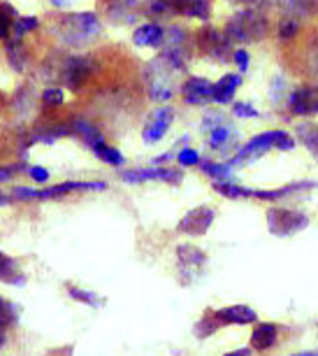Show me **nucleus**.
Returning a JSON list of instances; mask_svg holds the SVG:
<instances>
[{"label": "nucleus", "mask_w": 318, "mask_h": 356, "mask_svg": "<svg viewBox=\"0 0 318 356\" xmlns=\"http://www.w3.org/2000/svg\"><path fill=\"white\" fill-rule=\"evenodd\" d=\"M12 105H15V112L17 114H31L33 112V86L31 84H24L22 89L15 93V100H12Z\"/></svg>", "instance_id": "7c9ffc66"}, {"label": "nucleus", "mask_w": 318, "mask_h": 356, "mask_svg": "<svg viewBox=\"0 0 318 356\" xmlns=\"http://www.w3.org/2000/svg\"><path fill=\"white\" fill-rule=\"evenodd\" d=\"M5 56H8L10 68L15 70L17 75H22V72H26V68H28L31 58H28V49H26L22 38L10 35L8 40H5Z\"/></svg>", "instance_id": "4be33fe9"}, {"label": "nucleus", "mask_w": 318, "mask_h": 356, "mask_svg": "<svg viewBox=\"0 0 318 356\" xmlns=\"http://www.w3.org/2000/svg\"><path fill=\"white\" fill-rule=\"evenodd\" d=\"M49 3H51L56 10H67V8H72L74 3H79V0H49Z\"/></svg>", "instance_id": "a18cd8bd"}, {"label": "nucleus", "mask_w": 318, "mask_h": 356, "mask_svg": "<svg viewBox=\"0 0 318 356\" xmlns=\"http://www.w3.org/2000/svg\"><path fill=\"white\" fill-rule=\"evenodd\" d=\"M242 86V72H226L219 82L214 84L212 103L216 105H233L237 89Z\"/></svg>", "instance_id": "aec40b11"}, {"label": "nucleus", "mask_w": 318, "mask_h": 356, "mask_svg": "<svg viewBox=\"0 0 318 356\" xmlns=\"http://www.w3.org/2000/svg\"><path fill=\"white\" fill-rule=\"evenodd\" d=\"M276 340H279V328L269 324V321H262L251 333V349H256V352H269L276 345Z\"/></svg>", "instance_id": "b1692460"}, {"label": "nucleus", "mask_w": 318, "mask_h": 356, "mask_svg": "<svg viewBox=\"0 0 318 356\" xmlns=\"http://www.w3.org/2000/svg\"><path fill=\"white\" fill-rule=\"evenodd\" d=\"M216 221V210L209 205H195L179 219L177 231L188 238H202Z\"/></svg>", "instance_id": "9d476101"}, {"label": "nucleus", "mask_w": 318, "mask_h": 356, "mask_svg": "<svg viewBox=\"0 0 318 356\" xmlns=\"http://www.w3.org/2000/svg\"><path fill=\"white\" fill-rule=\"evenodd\" d=\"M12 203V196H8V193H3V189H0V207L10 205Z\"/></svg>", "instance_id": "8fccbe9b"}, {"label": "nucleus", "mask_w": 318, "mask_h": 356, "mask_svg": "<svg viewBox=\"0 0 318 356\" xmlns=\"http://www.w3.org/2000/svg\"><path fill=\"white\" fill-rule=\"evenodd\" d=\"M98 63L91 54H70L60 61L58 77L70 91H82L89 79L96 75Z\"/></svg>", "instance_id": "39448f33"}, {"label": "nucleus", "mask_w": 318, "mask_h": 356, "mask_svg": "<svg viewBox=\"0 0 318 356\" xmlns=\"http://www.w3.org/2000/svg\"><path fill=\"white\" fill-rule=\"evenodd\" d=\"M177 161L181 168H195V165H200L202 156L198 154V149H193V147H184V149L177 152Z\"/></svg>", "instance_id": "4c0bfd02"}, {"label": "nucleus", "mask_w": 318, "mask_h": 356, "mask_svg": "<svg viewBox=\"0 0 318 356\" xmlns=\"http://www.w3.org/2000/svg\"><path fill=\"white\" fill-rule=\"evenodd\" d=\"M283 131H265V133H258V136H253L249 143H244L237 149L233 156L228 159V163L233 168H240V165H246L251 163V161H258L260 156H265L269 149H276V143H279Z\"/></svg>", "instance_id": "6e6552de"}, {"label": "nucleus", "mask_w": 318, "mask_h": 356, "mask_svg": "<svg viewBox=\"0 0 318 356\" xmlns=\"http://www.w3.org/2000/svg\"><path fill=\"white\" fill-rule=\"evenodd\" d=\"M219 324H216V319H214V314H212V310H207L205 312V317H200V321L195 324V328H193V333H195V338L198 340H205V338H209V335H214L216 331H219Z\"/></svg>", "instance_id": "2f4dec72"}, {"label": "nucleus", "mask_w": 318, "mask_h": 356, "mask_svg": "<svg viewBox=\"0 0 318 356\" xmlns=\"http://www.w3.org/2000/svg\"><path fill=\"white\" fill-rule=\"evenodd\" d=\"M283 89H286V77L283 75H274V79H272V86H269V98L272 100H279L281 96H283Z\"/></svg>", "instance_id": "c03bdc74"}, {"label": "nucleus", "mask_w": 318, "mask_h": 356, "mask_svg": "<svg viewBox=\"0 0 318 356\" xmlns=\"http://www.w3.org/2000/svg\"><path fill=\"white\" fill-rule=\"evenodd\" d=\"M179 93H181V98H184L186 105H191V107H205V105L212 103L214 84L209 82L207 77L191 75V77H186L184 82H181Z\"/></svg>", "instance_id": "9b49d317"}, {"label": "nucleus", "mask_w": 318, "mask_h": 356, "mask_svg": "<svg viewBox=\"0 0 318 356\" xmlns=\"http://www.w3.org/2000/svg\"><path fill=\"white\" fill-rule=\"evenodd\" d=\"M107 182H60L53 186H44V189H31V186H15L12 189V200H51V198H63L67 193L77 191H105Z\"/></svg>", "instance_id": "20e7f679"}, {"label": "nucleus", "mask_w": 318, "mask_h": 356, "mask_svg": "<svg viewBox=\"0 0 318 356\" xmlns=\"http://www.w3.org/2000/svg\"><path fill=\"white\" fill-rule=\"evenodd\" d=\"M251 352H253L251 347H242V349H235V352H228L223 356H251Z\"/></svg>", "instance_id": "de8ad7c7"}, {"label": "nucleus", "mask_w": 318, "mask_h": 356, "mask_svg": "<svg viewBox=\"0 0 318 356\" xmlns=\"http://www.w3.org/2000/svg\"><path fill=\"white\" fill-rule=\"evenodd\" d=\"M228 3H237V5H244V8H251V5H260V0H228Z\"/></svg>", "instance_id": "09e8293b"}, {"label": "nucleus", "mask_w": 318, "mask_h": 356, "mask_svg": "<svg viewBox=\"0 0 318 356\" xmlns=\"http://www.w3.org/2000/svg\"><path fill=\"white\" fill-rule=\"evenodd\" d=\"M288 110L295 117L318 114V86H297L288 93Z\"/></svg>", "instance_id": "f8f14e48"}, {"label": "nucleus", "mask_w": 318, "mask_h": 356, "mask_svg": "<svg viewBox=\"0 0 318 356\" xmlns=\"http://www.w3.org/2000/svg\"><path fill=\"white\" fill-rule=\"evenodd\" d=\"M140 0H103V10L107 19L117 24H133L137 19Z\"/></svg>", "instance_id": "f3484780"}, {"label": "nucleus", "mask_w": 318, "mask_h": 356, "mask_svg": "<svg viewBox=\"0 0 318 356\" xmlns=\"http://www.w3.org/2000/svg\"><path fill=\"white\" fill-rule=\"evenodd\" d=\"M96 156L103 161V163H107V165H112V168H121V165H126V156L121 154V149H117L114 145H107V140L105 143H100V145H96L91 149Z\"/></svg>", "instance_id": "c85d7f7f"}, {"label": "nucleus", "mask_w": 318, "mask_h": 356, "mask_svg": "<svg viewBox=\"0 0 318 356\" xmlns=\"http://www.w3.org/2000/svg\"><path fill=\"white\" fill-rule=\"evenodd\" d=\"M200 170L209 175V177L214 179V182H226V179L233 177V170L235 168L228 163V161H209V159H202L200 161Z\"/></svg>", "instance_id": "bb28decb"}, {"label": "nucleus", "mask_w": 318, "mask_h": 356, "mask_svg": "<svg viewBox=\"0 0 318 356\" xmlns=\"http://www.w3.org/2000/svg\"><path fill=\"white\" fill-rule=\"evenodd\" d=\"M226 122V114L223 112H205V117L200 119V129L205 131V133H209L214 129V126H219V124H223Z\"/></svg>", "instance_id": "ea45409f"}, {"label": "nucleus", "mask_w": 318, "mask_h": 356, "mask_svg": "<svg viewBox=\"0 0 318 356\" xmlns=\"http://www.w3.org/2000/svg\"><path fill=\"white\" fill-rule=\"evenodd\" d=\"M316 186H318V182L304 179V182L283 184V186H276V189H253L251 198L265 200V203H276V200H286L290 196H297V193H302V191H311V189H316Z\"/></svg>", "instance_id": "dca6fc26"}, {"label": "nucleus", "mask_w": 318, "mask_h": 356, "mask_svg": "<svg viewBox=\"0 0 318 356\" xmlns=\"http://www.w3.org/2000/svg\"><path fill=\"white\" fill-rule=\"evenodd\" d=\"M17 314H19V307L0 296V328H8L12 324H17V319H19Z\"/></svg>", "instance_id": "f704fd0d"}, {"label": "nucleus", "mask_w": 318, "mask_h": 356, "mask_svg": "<svg viewBox=\"0 0 318 356\" xmlns=\"http://www.w3.org/2000/svg\"><path fill=\"white\" fill-rule=\"evenodd\" d=\"M233 63L237 65V72H244L249 70V63H251V56H249V51L246 49H235L233 51Z\"/></svg>", "instance_id": "37998d69"}, {"label": "nucleus", "mask_w": 318, "mask_h": 356, "mask_svg": "<svg viewBox=\"0 0 318 356\" xmlns=\"http://www.w3.org/2000/svg\"><path fill=\"white\" fill-rule=\"evenodd\" d=\"M0 282L12 286H24L26 284V275L19 268V264L12 257H8L5 252H0Z\"/></svg>", "instance_id": "a878e982"}, {"label": "nucleus", "mask_w": 318, "mask_h": 356, "mask_svg": "<svg viewBox=\"0 0 318 356\" xmlns=\"http://www.w3.org/2000/svg\"><path fill=\"white\" fill-rule=\"evenodd\" d=\"M265 219H267V231L276 235V238H290V235L300 233L309 226L307 212L295 210V207L274 205L267 210Z\"/></svg>", "instance_id": "0eeeda50"}, {"label": "nucleus", "mask_w": 318, "mask_h": 356, "mask_svg": "<svg viewBox=\"0 0 318 356\" xmlns=\"http://www.w3.org/2000/svg\"><path fill=\"white\" fill-rule=\"evenodd\" d=\"M212 314L219 326H249L256 324V319H258L256 310L249 305H228L221 307V310H212Z\"/></svg>", "instance_id": "2eb2a0df"}, {"label": "nucleus", "mask_w": 318, "mask_h": 356, "mask_svg": "<svg viewBox=\"0 0 318 356\" xmlns=\"http://www.w3.org/2000/svg\"><path fill=\"white\" fill-rule=\"evenodd\" d=\"M174 72L177 70H174L160 54H158V58H153V61H149L144 65L149 100H153V103H167V100L174 96V86H172Z\"/></svg>", "instance_id": "7ed1b4c3"}, {"label": "nucleus", "mask_w": 318, "mask_h": 356, "mask_svg": "<svg viewBox=\"0 0 318 356\" xmlns=\"http://www.w3.org/2000/svg\"><path fill=\"white\" fill-rule=\"evenodd\" d=\"M165 40V26L156 24V22H147L140 24L133 33V44L135 47H151V49H160Z\"/></svg>", "instance_id": "a211bd4d"}, {"label": "nucleus", "mask_w": 318, "mask_h": 356, "mask_svg": "<svg viewBox=\"0 0 318 356\" xmlns=\"http://www.w3.org/2000/svg\"><path fill=\"white\" fill-rule=\"evenodd\" d=\"M174 17L184 19H198V22L207 24L212 19V3L209 0H172Z\"/></svg>", "instance_id": "6ab92c4d"}, {"label": "nucleus", "mask_w": 318, "mask_h": 356, "mask_svg": "<svg viewBox=\"0 0 318 356\" xmlns=\"http://www.w3.org/2000/svg\"><path fill=\"white\" fill-rule=\"evenodd\" d=\"M119 177L126 184H144V182H165L170 186H177L184 182V172L179 168H131V170H119Z\"/></svg>", "instance_id": "1a4fd4ad"}, {"label": "nucleus", "mask_w": 318, "mask_h": 356, "mask_svg": "<svg viewBox=\"0 0 318 356\" xmlns=\"http://www.w3.org/2000/svg\"><path fill=\"white\" fill-rule=\"evenodd\" d=\"M40 29V19L37 17H19L15 26H12V35L15 38H24L26 33Z\"/></svg>", "instance_id": "e433bc0d"}, {"label": "nucleus", "mask_w": 318, "mask_h": 356, "mask_svg": "<svg viewBox=\"0 0 318 356\" xmlns=\"http://www.w3.org/2000/svg\"><path fill=\"white\" fill-rule=\"evenodd\" d=\"M237 140H240V131H237L235 126L228 122V119L223 124L214 126V129L207 133V145L212 147L214 152H223V154L237 152V149H240Z\"/></svg>", "instance_id": "ddd939ff"}, {"label": "nucleus", "mask_w": 318, "mask_h": 356, "mask_svg": "<svg viewBox=\"0 0 318 356\" xmlns=\"http://www.w3.org/2000/svg\"><path fill=\"white\" fill-rule=\"evenodd\" d=\"M26 172V168L22 163H8V165H0V184L3 182H12L17 175Z\"/></svg>", "instance_id": "79ce46f5"}, {"label": "nucleus", "mask_w": 318, "mask_h": 356, "mask_svg": "<svg viewBox=\"0 0 318 356\" xmlns=\"http://www.w3.org/2000/svg\"><path fill=\"white\" fill-rule=\"evenodd\" d=\"M214 191L230 200H244V198H251V193H253V189L235 184V182H230V179H226V182H214Z\"/></svg>", "instance_id": "c756f323"}, {"label": "nucleus", "mask_w": 318, "mask_h": 356, "mask_svg": "<svg viewBox=\"0 0 318 356\" xmlns=\"http://www.w3.org/2000/svg\"><path fill=\"white\" fill-rule=\"evenodd\" d=\"M40 100H42L44 107H60L65 103V93L63 89H58V86H47V89L40 93Z\"/></svg>", "instance_id": "c9c22d12"}, {"label": "nucleus", "mask_w": 318, "mask_h": 356, "mask_svg": "<svg viewBox=\"0 0 318 356\" xmlns=\"http://www.w3.org/2000/svg\"><path fill=\"white\" fill-rule=\"evenodd\" d=\"M174 122V110L172 107H158V110H153L151 114V122L144 126V131H142V138H144V143L153 145L158 143V140H163L167 136V131H170V126Z\"/></svg>", "instance_id": "4468645a"}, {"label": "nucleus", "mask_w": 318, "mask_h": 356, "mask_svg": "<svg viewBox=\"0 0 318 356\" xmlns=\"http://www.w3.org/2000/svg\"><path fill=\"white\" fill-rule=\"evenodd\" d=\"M297 33H300V22H297V19L283 17L279 22V26H276V35H279L281 42H290V40H295Z\"/></svg>", "instance_id": "72a5a7b5"}, {"label": "nucleus", "mask_w": 318, "mask_h": 356, "mask_svg": "<svg viewBox=\"0 0 318 356\" xmlns=\"http://www.w3.org/2000/svg\"><path fill=\"white\" fill-rule=\"evenodd\" d=\"M172 159H174V154L172 152H165V154H160V156L153 159V165H165V163H170Z\"/></svg>", "instance_id": "49530a36"}, {"label": "nucleus", "mask_w": 318, "mask_h": 356, "mask_svg": "<svg viewBox=\"0 0 318 356\" xmlns=\"http://www.w3.org/2000/svg\"><path fill=\"white\" fill-rule=\"evenodd\" d=\"M3 342H5V333H3V328H0V347H3Z\"/></svg>", "instance_id": "603ef678"}, {"label": "nucleus", "mask_w": 318, "mask_h": 356, "mask_svg": "<svg viewBox=\"0 0 318 356\" xmlns=\"http://www.w3.org/2000/svg\"><path fill=\"white\" fill-rule=\"evenodd\" d=\"M295 138L307 147L311 156L318 159V126L316 124H309V122L297 124L295 126Z\"/></svg>", "instance_id": "cd10ccee"}, {"label": "nucleus", "mask_w": 318, "mask_h": 356, "mask_svg": "<svg viewBox=\"0 0 318 356\" xmlns=\"http://www.w3.org/2000/svg\"><path fill=\"white\" fill-rule=\"evenodd\" d=\"M49 31L67 47H89L103 35V24L96 12H70L53 19Z\"/></svg>", "instance_id": "f257e3e1"}, {"label": "nucleus", "mask_w": 318, "mask_h": 356, "mask_svg": "<svg viewBox=\"0 0 318 356\" xmlns=\"http://www.w3.org/2000/svg\"><path fill=\"white\" fill-rule=\"evenodd\" d=\"M177 261H179L181 270H200V268L207 266V254L195 245H179Z\"/></svg>", "instance_id": "393cba45"}, {"label": "nucleus", "mask_w": 318, "mask_h": 356, "mask_svg": "<svg viewBox=\"0 0 318 356\" xmlns=\"http://www.w3.org/2000/svg\"><path fill=\"white\" fill-rule=\"evenodd\" d=\"M67 293H70V298L77 300V303H84V305H91V307L103 305V298H100L98 293L86 291V289H82V286H67Z\"/></svg>", "instance_id": "473e14b6"}, {"label": "nucleus", "mask_w": 318, "mask_h": 356, "mask_svg": "<svg viewBox=\"0 0 318 356\" xmlns=\"http://www.w3.org/2000/svg\"><path fill=\"white\" fill-rule=\"evenodd\" d=\"M70 124H72V133L79 140H82V143L89 147V149H93V147L100 145V143H105L103 131H100L93 122H89L86 117H72Z\"/></svg>", "instance_id": "5701e85b"}, {"label": "nucleus", "mask_w": 318, "mask_h": 356, "mask_svg": "<svg viewBox=\"0 0 318 356\" xmlns=\"http://www.w3.org/2000/svg\"><path fill=\"white\" fill-rule=\"evenodd\" d=\"M293 356H318V354H314V352H300V354H293Z\"/></svg>", "instance_id": "3c124183"}, {"label": "nucleus", "mask_w": 318, "mask_h": 356, "mask_svg": "<svg viewBox=\"0 0 318 356\" xmlns=\"http://www.w3.org/2000/svg\"><path fill=\"white\" fill-rule=\"evenodd\" d=\"M233 114L237 119H258L260 112L256 110V107L251 103H244V100H233Z\"/></svg>", "instance_id": "58836bf2"}, {"label": "nucleus", "mask_w": 318, "mask_h": 356, "mask_svg": "<svg viewBox=\"0 0 318 356\" xmlns=\"http://www.w3.org/2000/svg\"><path fill=\"white\" fill-rule=\"evenodd\" d=\"M274 3L283 17L297 19V22H307L318 12V0H274Z\"/></svg>", "instance_id": "412c9836"}, {"label": "nucleus", "mask_w": 318, "mask_h": 356, "mask_svg": "<svg viewBox=\"0 0 318 356\" xmlns=\"http://www.w3.org/2000/svg\"><path fill=\"white\" fill-rule=\"evenodd\" d=\"M26 175H28L33 182H37V184H47L51 179V172L47 170L44 165H28L26 168Z\"/></svg>", "instance_id": "a19ab883"}, {"label": "nucleus", "mask_w": 318, "mask_h": 356, "mask_svg": "<svg viewBox=\"0 0 318 356\" xmlns=\"http://www.w3.org/2000/svg\"><path fill=\"white\" fill-rule=\"evenodd\" d=\"M195 49L202 58H209L214 63H226L228 58L233 61V42L223 31L214 29V26H202L195 33Z\"/></svg>", "instance_id": "423d86ee"}, {"label": "nucleus", "mask_w": 318, "mask_h": 356, "mask_svg": "<svg viewBox=\"0 0 318 356\" xmlns=\"http://www.w3.org/2000/svg\"><path fill=\"white\" fill-rule=\"evenodd\" d=\"M269 17L260 5H251V8H242L237 10L233 17L228 19L223 26V33L230 38V42H240V44H256L262 42L269 35Z\"/></svg>", "instance_id": "f03ea898"}]
</instances>
